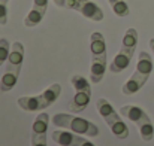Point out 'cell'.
Listing matches in <instances>:
<instances>
[{
  "instance_id": "1",
  "label": "cell",
  "mask_w": 154,
  "mask_h": 146,
  "mask_svg": "<svg viewBox=\"0 0 154 146\" xmlns=\"http://www.w3.org/2000/svg\"><path fill=\"white\" fill-rule=\"evenodd\" d=\"M23 63H24V46L21 42H15L11 45L6 69L0 79V93H9L17 85L20 72L23 69Z\"/></svg>"
},
{
  "instance_id": "2",
  "label": "cell",
  "mask_w": 154,
  "mask_h": 146,
  "mask_svg": "<svg viewBox=\"0 0 154 146\" xmlns=\"http://www.w3.org/2000/svg\"><path fill=\"white\" fill-rule=\"evenodd\" d=\"M151 72H153V58L148 52L141 51L139 57H138V63H136V70L126 81V84L121 88L123 94H126V96L136 94L147 84V81L150 79Z\"/></svg>"
},
{
  "instance_id": "3",
  "label": "cell",
  "mask_w": 154,
  "mask_h": 146,
  "mask_svg": "<svg viewBox=\"0 0 154 146\" xmlns=\"http://www.w3.org/2000/svg\"><path fill=\"white\" fill-rule=\"evenodd\" d=\"M52 124L58 128H66L76 134H84L87 137H97L99 127L84 118L73 116L69 113H55L52 116Z\"/></svg>"
},
{
  "instance_id": "4",
  "label": "cell",
  "mask_w": 154,
  "mask_h": 146,
  "mask_svg": "<svg viewBox=\"0 0 154 146\" xmlns=\"http://www.w3.org/2000/svg\"><path fill=\"white\" fill-rule=\"evenodd\" d=\"M136 46H138V31L135 28H127L124 33V37H123L121 49L111 61L109 70L112 73H121L123 70H126L129 67V64L132 63Z\"/></svg>"
},
{
  "instance_id": "5",
  "label": "cell",
  "mask_w": 154,
  "mask_h": 146,
  "mask_svg": "<svg viewBox=\"0 0 154 146\" xmlns=\"http://www.w3.org/2000/svg\"><path fill=\"white\" fill-rule=\"evenodd\" d=\"M61 93V85L60 84H52L45 91H42L39 96H30V97H20L18 98V106L26 110V112H39L51 106L52 103L58 98Z\"/></svg>"
},
{
  "instance_id": "6",
  "label": "cell",
  "mask_w": 154,
  "mask_h": 146,
  "mask_svg": "<svg viewBox=\"0 0 154 146\" xmlns=\"http://www.w3.org/2000/svg\"><path fill=\"white\" fill-rule=\"evenodd\" d=\"M96 107H97L100 116L105 119V122L108 124V127L111 128L112 134L118 140H124L129 137V127L126 125V122L121 119V116L115 112V109L106 98H99L96 101Z\"/></svg>"
},
{
  "instance_id": "7",
  "label": "cell",
  "mask_w": 154,
  "mask_h": 146,
  "mask_svg": "<svg viewBox=\"0 0 154 146\" xmlns=\"http://www.w3.org/2000/svg\"><path fill=\"white\" fill-rule=\"evenodd\" d=\"M120 113L123 116H126L129 121H132L133 124L138 125L141 137L144 142H151L154 137V125L148 116V113L139 107V106H133V104H126L120 109Z\"/></svg>"
},
{
  "instance_id": "8",
  "label": "cell",
  "mask_w": 154,
  "mask_h": 146,
  "mask_svg": "<svg viewBox=\"0 0 154 146\" xmlns=\"http://www.w3.org/2000/svg\"><path fill=\"white\" fill-rule=\"evenodd\" d=\"M70 84L75 90V96L69 103V109L73 113H79V112L85 110L90 103L91 87H90V82L81 75H73L70 78Z\"/></svg>"
},
{
  "instance_id": "9",
  "label": "cell",
  "mask_w": 154,
  "mask_h": 146,
  "mask_svg": "<svg viewBox=\"0 0 154 146\" xmlns=\"http://www.w3.org/2000/svg\"><path fill=\"white\" fill-rule=\"evenodd\" d=\"M66 6L69 9L79 12L82 16H85L91 21H96V22L102 21L105 18L102 7L91 0H66Z\"/></svg>"
},
{
  "instance_id": "10",
  "label": "cell",
  "mask_w": 154,
  "mask_h": 146,
  "mask_svg": "<svg viewBox=\"0 0 154 146\" xmlns=\"http://www.w3.org/2000/svg\"><path fill=\"white\" fill-rule=\"evenodd\" d=\"M50 124V115L39 113L32 127V146H48L47 131Z\"/></svg>"
},
{
  "instance_id": "11",
  "label": "cell",
  "mask_w": 154,
  "mask_h": 146,
  "mask_svg": "<svg viewBox=\"0 0 154 146\" xmlns=\"http://www.w3.org/2000/svg\"><path fill=\"white\" fill-rule=\"evenodd\" d=\"M52 140L61 146H94L90 140L78 136L76 133L61 131V130H55L52 133Z\"/></svg>"
},
{
  "instance_id": "12",
  "label": "cell",
  "mask_w": 154,
  "mask_h": 146,
  "mask_svg": "<svg viewBox=\"0 0 154 146\" xmlns=\"http://www.w3.org/2000/svg\"><path fill=\"white\" fill-rule=\"evenodd\" d=\"M47 9H48V0H33L32 9L27 13V16L24 18V25L29 28L36 27L44 19Z\"/></svg>"
},
{
  "instance_id": "13",
  "label": "cell",
  "mask_w": 154,
  "mask_h": 146,
  "mask_svg": "<svg viewBox=\"0 0 154 146\" xmlns=\"http://www.w3.org/2000/svg\"><path fill=\"white\" fill-rule=\"evenodd\" d=\"M108 3L111 4V7H112V10H114V13L117 15V16H127L129 15V6H127V3L124 1V0H108Z\"/></svg>"
},
{
  "instance_id": "14",
  "label": "cell",
  "mask_w": 154,
  "mask_h": 146,
  "mask_svg": "<svg viewBox=\"0 0 154 146\" xmlns=\"http://www.w3.org/2000/svg\"><path fill=\"white\" fill-rule=\"evenodd\" d=\"M9 52H11V43L8 42V39L0 37V67L5 61H8Z\"/></svg>"
},
{
  "instance_id": "15",
  "label": "cell",
  "mask_w": 154,
  "mask_h": 146,
  "mask_svg": "<svg viewBox=\"0 0 154 146\" xmlns=\"http://www.w3.org/2000/svg\"><path fill=\"white\" fill-rule=\"evenodd\" d=\"M8 3L9 0H0V25H6L8 22Z\"/></svg>"
},
{
  "instance_id": "16",
  "label": "cell",
  "mask_w": 154,
  "mask_h": 146,
  "mask_svg": "<svg viewBox=\"0 0 154 146\" xmlns=\"http://www.w3.org/2000/svg\"><path fill=\"white\" fill-rule=\"evenodd\" d=\"M52 1H54L58 7H64V6H66V0H52Z\"/></svg>"
},
{
  "instance_id": "17",
  "label": "cell",
  "mask_w": 154,
  "mask_h": 146,
  "mask_svg": "<svg viewBox=\"0 0 154 146\" xmlns=\"http://www.w3.org/2000/svg\"><path fill=\"white\" fill-rule=\"evenodd\" d=\"M150 46H151V49H153V52H154V37L150 39Z\"/></svg>"
}]
</instances>
